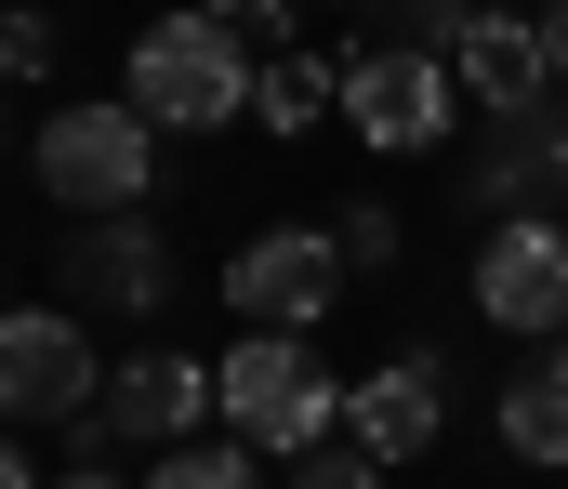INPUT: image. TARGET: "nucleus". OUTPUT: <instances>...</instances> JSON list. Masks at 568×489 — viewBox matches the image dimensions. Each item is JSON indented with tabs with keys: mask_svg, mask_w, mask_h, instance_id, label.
I'll use <instances>...</instances> for the list:
<instances>
[{
	"mask_svg": "<svg viewBox=\"0 0 568 489\" xmlns=\"http://www.w3.org/2000/svg\"><path fill=\"white\" fill-rule=\"evenodd\" d=\"M212 424H239L265 463H304V450L344 437V384L317 370L304 330H239V344L212 357Z\"/></svg>",
	"mask_w": 568,
	"mask_h": 489,
	"instance_id": "f257e3e1",
	"label": "nucleus"
},
{
	"mask_svg": "<svg viewBox=\"0 0 568 489\" xmlns=\"http://www.w3.org/2000/svg\"><path fill=\"white\" fill-rule=\"evenodd\" d=\"M252 80H265L252 40H239L225 13H199V0L159 13V27L133 40V67H120V93H133L159 133H225V120H252Z\"/></svg>",
	"mask_w": 568,
	"mask_h": 489,
	"instance_id": "f03ea898",
	"label": "nucleus"
},
{
	"mask_svg": "<svg viewBox=\"0 0 568 489\" xmlns=\"http://www.w3.org/2000/svg\"><path fill=\"white\" fill-rule=\"evenodd\" d=\"M344 120L371 160H436L463 133V67L424 53V40H357L344 53Z\"/></svg>",
	"mask_w": 568,
	"mask_h": 489,
	"instance_id": "7ed1b4c3",
	"label": "nucleus"
},
{
	"mask_svg": "<svg viewBox=\"0 0 568 489\" xmlns=\"http://www.w3.org/2000/svg\"><path fill=\"white\" fill-rule=\"evenodd\" d=\"M40 185L67 212H145L159 198V120H145L133 93L120 106H53L40 120Z\"/></svg>",
	"mask_w": 568,
	"mask_h": 489,
	"instance_id": "20e7f679",
	"label": "nucleus"
},
{
	"mask_svg": "<svg viewBox=\"0 0 568 489\" xmlns=\"http://www.w3.org/2000/svg\"><path fill=\"white\" fill-rule=\"evenodd\" d=\"M199 424H212V357H185V344H133V357L106 370V397H93L67 437L106 463V450H185Z\"/></svg>",
	"mask_w": 568,
	"mask_h": 489,
	"instance_id": "39448f33",
	"label": "nucleus"
},
{
	"mask_svg": "<svg viewBox=\"0 0 568 489\" xmlns=\"http://www.w3.org/2000/svg\"><path fill=\"white\" fill-rule=\"evenodd\" d=\"M463 292H476V318H489V330L556 344V330H568V225H556V212H489Z\"/></svg>",
	"mask_w": 568,
	"mask_h": 489,
	"instance_id": "423d86ee",
	"label": "nucleus"
},
{
	"mask_svg": "<svg viewBox=\"0 0 568 489\" xmlns=\"http://www.w3.org/2000/svg\"><path fill=\"white\" fill-rule=\"evenodd\" d=\"M225 305H239V330H304V344H317V318L344 305V238H331V225H265V238H239V252H225Z\"/></svg>",
	"mask_w": 568,
	"mask_h": 489,
	"instance_id": "0eeeda50",
	"label": "nucleus"
},
{
	"mask_svg": "<svg viewBox=\"0 0 568 489\" xmlns=\"http://www.w3.org/2000/svg\"><path fill=\"white\" fill-rule=\"evenodd\" d=\"M93 397H106V370H93L80 305H13L0 318V424H80Z\"/></svg>",
	"mask_w": 568,
	"mask_h": 489,
	"instance_id": "6e6552de",
	"label": "nucleus"
},
{
	"mask_svg": "<svg viewBox=\"0 0 568 489\" xmlns=\"http://www.w3.org/2000/svg\"><path fill=\"white\" fill-rule=\"evenodd\" d=\"M67 305L80 318H159L172 305V238L145 212H80L67 238Z\"/></svg>",
	"mask_w": 568,
	"mask_h": 489,
	"instance_id": "1a4fd4ad",
	"label": "nucleus"
},
{
	"mask_svg": "<svg viewBox=\"0 0 568 489\" xmlns=\"http://www.w3.org/2000/svg\"><path fill=\"white\" fill-rule=\"evenodd\" d=\"M344 437L397 477V463H424L436 437H449V370H436V344L410 357H384V370H357V397H344Z\"/></svg>",
	"mask_w": 568,
	"mask_h": 489,
	"instance_id": "9d476101",
	"label": "nucleus"
},
{
	"mask_svg": "<svg viewBox=\"0 0 568 489\" xmlns=\"http://www.w3.org/2000/svg\"><path fill=\"white\" fill-rule=\"evenodd\" d=\"M476 212H568V93H542V106H489Z\"/></svg>",
	"mask_w": 568,
	"mask_h": 489,
	"instance_id": "9b49d317",
	"label": "nucleus"
},
{
	"mask_svg": "<svg viewBox=\"0 0 568 489\" xmlns=\"http://www.w3.org/2000/svg\"><path fill=\"white\" fill-rule=\"evenodd\" d=\"M449 67H463V93H476V106H542V93H556L542 13H516V0H489V13L449 40Z\"/></svg>",
	"mask_w": 568,
	"mask_h": 489,
	"instance_id": "f8f14e48",
	"label": "nucleus"
},
{
	"mask_svg": "<svg viewBox=\"0 0 568 489\" xmlns=\"http://www.w3.org/2000/svg\"><path fill=\"white\" fill-rule=\"evenodd\" d=\"M489 424H503V450H516V463H568V330L516 357V384L489 397Z\"/></svg>",
	"mask_w": 568,
	"mask_h": 489,
	"instance_id": "ddd939ff",
	"label": "nucleus"
},
{
	"mask_svg": "<svg viewBox=\"0 0 568 489\" xmlns=\"http://www.w3.org/2000/svg\"><path fill=\"white\" fill-rule=\"evenodd\" d=\"M317 120H344V53H265L252 133H317Z\"/></svg>",
	"mask_w": 568,
	"mask_h": 489,
	"instance_id": "4468645a",
	"label": "nucleus"
},
{
	"mask_svg": "<svg viewBox=\"0 0 568 489\" xmlns=\"http://www.w3.org/2000/svg\"><path fill=\"white\" fill-rule=\"evenodd\" d=\"M252 463H265L252 437H185V450H159V463H145V489H265Z\"/></svg>",
	"mask_w": 568,
	"mask_h": 489,
	"instance_id": "2eb2a0df",
	"label": "nucleus"
},
{
	"mask_svg": "<svg viewBox=\"0 0 568 489\" xmlns=\"http://www.w3.org/2000/svg\"><path fill=\"white\" fill-rule=\"evenodd\" d=\"M331 238H344V265L371 278V265H397V198H344L331 212Z\"/></svg>",
	"mask_w": 568,
	"mask_h": 489,
	"instance_id": "dca6fc26",
	"label": "nucleus"
},
{
	"mask_svg": "<svg viewBox=\"0 0 568 489\" xmlns=\"http://www.w3.org/2000/svg\"><path fill=\"white\" fill-rule=\"evenodd\" d=\"M53 13H27V0H0V80H53Z\"/></svg>",
	"mask_w": 568,
	"mask_h": 489,
	"instance_id": "f3484780",
	"label": "nucleus"
},
{
	"mask_svg": "<svg viewBox=\"0 0 568 489\" xmlns=\"http://www.w3.org/2000/svg\"><path fill=\"white\" fill-rule=\"evenodd\" d=\"M291 489H397V477H384L357 437H331V450H304V463H291Z\"/></svg>",
	"mask_w": 568,
	"mask_h": 489,
	"instance_id": "a211bd4d",
	"label": "nucleus"
},
{
	"mask_svg": "<svg viewBox=\"0 0 568 489\" xmlns=\"http://www.w3.org/2000/svg\"><path fill=\"white\" fill-rule=\"evenodd\" d=\"M397 13H410V40H424V53H449V40H463L489 0H397Z\"/></svg>",
	"mask_w": 568,
	"mask_h": 489,
	"instance_id": "6ab92c4d",
	"label": "nucleus"
},
{
	"mask_svg": "<svg viewBox=\"0 0 568 489\" xmlns=\"http://www.w3.org/2000/svg\"><path fill=\"white\" fill-rule=\"evenodd\" d=\"M542 53H556V93H568V0H542Z\"/></svg>",
	"mask_w": 568,
	"mask_h": 489,
	"instance_id": "aec40b11",
	"label": "nucleus"
},
{
	"mask_svg": "<svg viewBox=\"0 0 568 489\" xmlns=\"http://www.w3.org/2000/svg\"><path fill=\"white\" fill-rule=\"evenodd\" d=\"M0 489H40V477H27V450H13V437H0Z\"/></svg>",
	"mask_w": 568,
	"mask_h": 489,
	"instance_id": "412c9836",
	"label": "nucleus"
},
{
	"mask_svg": "<svg viewBox=\"0 0 568 489\" xmlns=\"http://www.w3.org/2000/svg\"><path fill=\"white\" fill-rule=\"evenodd\" d=\"M67 489H133V477H106V463H80V477H67Z\"/></svg>",
	"mask_w": 568,
	"mask_h": 489,
	"instance_id": "4be33fe9",
	"label": "nucleus"
},
{
	"mask_svg": "<svg viewBox=\"0 0 568 489\" xmlns=\"http://www.w3.org/2000/svg\"><path fill=\"white\" fill-rule=\"evenodd\" d=\"M199 13H225V27H239V13H252V0H199Z\"/></svg>",
	"mask_w": 568,
	"mask_h": 489,
	"instance_id": "5701e85b",
	"label": "nucleus"
},
{
	"mask_svg": "<svg viewBox=\"0 0 568 489\" xmlns=\"http://www.w3.org/2000/svg\"><path fill=\"white\" fill-rule=\"evenodd\" d=\"M0 160H13V120H0Z\"/></svg>",
	"mask_w": 568,
	"mask_h": 489,
	"instance_id": "b1692460",
	"label": "nucleus"
},
{
	"mask_svg": "<svg viewBox=\"0 0 568 489\" xmlns=\"http://www.w3.org/2000/svg\"><path fill=\"white\" fill-rule=\"evenodd\" d=\"M529 13H542V0H529Z\"/></svg>",
	"mask_w": 568,
	"mask_h": 489,
	"instance_id": "393cba45",
	"label": "nucleus"
}]
</instances>
